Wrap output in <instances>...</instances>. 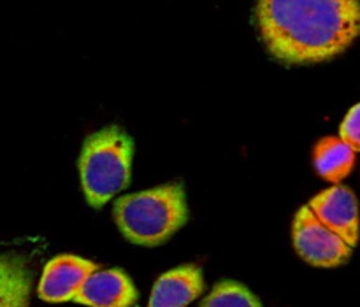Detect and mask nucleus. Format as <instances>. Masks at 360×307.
I'll return each instance as SVG.
<instances>
[{
	"mask_svg": "<svg viewBox=\"0 0 360 307\" xmlns=\"http://www.w3.org/2000/svg\"><path fill=\"white\" fill-rule=\"evenodd\" d=\"M255 20L274 58L319 63L347 51L360 35V0H257Z\"/></svg>",
	"mask_w": 360,
	"mask_h": 307,
	"instance_id": "nucleus-1",
	"label": "nucleus"
},
{
	"mask_svg": "<svg viewBox=\"0 0 360 307\" xmlns=\"http://www.w3.org/2000/svg\"><path fill=\"white\" fill-rule=\"evenodd\" d=\"M120 232L134 244L158 246L188 220L185 190L179 183L120 197L112 207Z\"/></svg>",
	"mask_w": 360,
	"mask_h": 307,
	"instance_id": "nucleus-2",
	"label": "nucleus"
},
{
	"mask_svg": "<svg viewBox=\"0 0 360 307\" xmlns=\"http://www.w3.org/2000/svg\"><path fill=\"white\" fill-rule=\"evenodd\" d=\"M134 143L120 126H108L84 141L79 174L91 207H102L129 186Z\"/></svg>",
	"mask_w": 360,
	"mask_h": 307,
	"instance_id": "nucleus-3",
	"label": "nucleus"
},
{
	"mask_svg": "<svg viewBox=\"0 0 360 307\" xmlns=\"http://www.w3.org/2000/svg\"><path fill=\"white\" fill-rule=\"evenodd\" d=\"M292 234L299 256L311 266L329 269V267L343 266L350 260V246L330 228H327L308 206L299 209V213L295 214Z\"/></svg>",
	"mask_w": 360,
	"mask_h": 307,
	"instance_id": "nucleus-4",
	"label": "nucleus"
},
{
	"mask_svg": "<svg viewBox=\"0 0 360 307\" xmlns=\"http://www.w3.org/2000/svg\"><path fill=\"white\" fill-rule=\"evenodd\" d=\"M309 209L327 228L340 235L350 248L359 242V204L354 192L343 185L319 193L309 202Z\"/></svg>",
	"mask_w": 360,
	"mask_h": 307,
	"instance_id": "nucleus-5",
	"label": "nucleus"
},
{
	"mask_svg": "<svg viewBox=\"0 0 360 307\" xmlns=\"http://www.w3.org/2000/svg\"><path fill=\"white\" fill-rule=\"evenodd\" d=\"M98 267L90 260L74 255H60L48 262L39 281V297L46 302L74 301L77 290Z\"/></svg>",
	"mask_w": 360,
	"mask_h": 307,
	"instance_id": "nucleus-6",
	"label": "nucleus"
},
{
	"mask_svg": "<svg viewBox=\"0 0 360 307\" xmlns=\"http://www.w3.org/2000/svg\"><path fill=\"white\" fill-rule=\"evenodd\" d=\"M74 302L88 307H134L137 290L123 270L97 269L81 285Z\"/></svg>",
	"mask_w": 360,
	"mask_h": 307,
	"instance_id": "nucleus-7",
	"label": "nucleus"
},
{
	"mask_svg": "<svg viewBox=\"0 0 360 307\" xmlns=\"http://www.w3.org/2000/svg\"><path fill=\"white\" fill-rule=\"evenodd\" d=\"M202 292V270L195 266H183L158 277L148 307H186Z\"/></svg>",
	"mask_w": 360,
	"mask_h": 307,
	"instance_id": "nucleus-8",
	"label": "nucleus"
},
{
	"mask_svg": "<svg viewBox=\"0 0 360 307\" xmlns=\"http://www.w3.org/2000/svg\"><path fill=\"white\" fill-rule=\"evenodd\" d=\"M34 274L27 256L0 253V307H28Z\"/></svg>",
	"mask_w": 360,
	"mask_h": 307,
	"instance_id": "nucleus-9",
	"label": "nucleus"
},
{
	"mask_svg": "<svg viewBox=\"0 0 360 307\" xmlns=\"http://www.w3.org/2000/svg\"><path fill=\"white\" fill-rule=\"evenodd\" d=\"M313 160L316 172L323 179L341 183L354 169L355 151L341 137H326L315 146Z\"/></svg>",
	"mask_w": 360,
	"mask_h": 307,
	"instance_id": "nucleus-10",
	"label": "nucleus"
},
{
	"mask_svg": "<svg viewBox=\"0 0 360 307\" xmlns=\"http://www.w3.org/2000/svg\"><path fill=\"white\" fill-rule=\"evenodd\" d=\"M200 307H262L259 299L236 281H221L211 290Z\"/></svg>",
	"mask_w": 360,
	"mask_h": 307,
	"instance_id": "nucleus-11",
	"label": "nucleus"
},
{
	"mask_svg": "<svg viewBox=\"0 0 360 307\" xmlns=\"http://www.w3.org/2000/svg\"><path fill=\"white\" fill-rule=\"evenodd\" d=\"M340 136L355 153L360 151V104L352 107L347 118L343 119L340 126Z\"/></svg>",
	"mask_w": 360,
	"mask_h": 307,
	"instance_id": "nucleus-12",
	"label": "nucleus"
}]
</instances>
